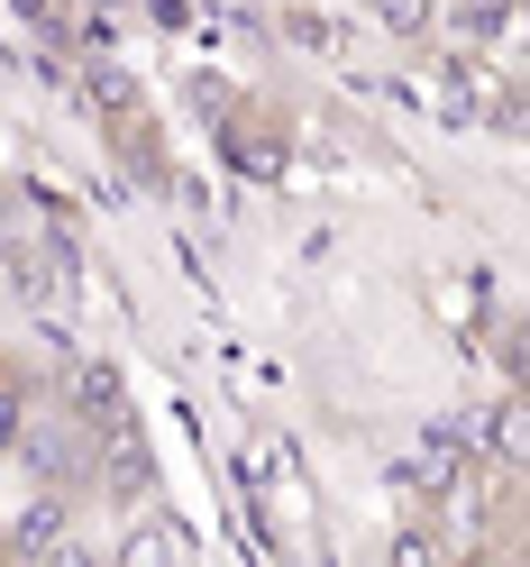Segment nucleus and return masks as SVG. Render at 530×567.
<instances>
[{"label":"nucleus","mask_w":530,"mask_h":567,"mask_svg":"<svg viewBox=\"0 0 530 567\" xmlns=\"http://www.w3.org/2000/svg\"><path fill=\"white\" fill-rule=\"evenodd\" d=\"M83 522V494H55V485H28V504L0 522L10 530V549H46V540H64V530Z\"/></svg>","instance_id":"3"},{"label":"nucleus","mask_w":530,"mask_h":567,"mask_svg":"<svg viewBox=\"0 0 530 567\" xmlns=\"http://www.w3.org/2000/svg\"><path fill=\"white\" fill-rule=\"evenodd\" d=\"M111 567H193V530L147 504V513H128V530L111 540Z\"/></svg>","instance_id":"2"},{"label":"nucleus","mask_w":530,"mask_h":567,"mask_svg":"<svg viewBox=\"0 0 530 567\" xmlns=\"http://www.w3.org/2000/svg\"><path fill=\"white\" fill-rule=\"evenodd\" d=\"M375 19L394 28V38H420V28H430V0H375Z\"/></svg>","instance_id":"6"},{"label":"nucleus","mask_w":530,"mask_h":567,"mask_svg":"<svg viewBox=\"0 0 530 567\" xmlns=\"http://www.w3.org/2000/svg\"><path fill=\"white\" fill-rule=\"evenodd\" d=\"M384 567H448V530H439V522H412V530H394Z\"/></svg>","instance_id":"4"},{"label":"nucleus","mask_w":530,"mask_h":567,"mask_svg":"<svg viewBox=\"0 0 530 567\" xmlns=\"http://www.w3.org/2000/svg\"><path fill=\"white\" fill-rule=\"evenodd\" d=\"M38 558H46V567H111V549H101V540H92V530H83V522H74V530H64V540H46Z\"/></svg>","instance_id":"5"},{"label":"nucleus","mask_w":530,"mask_h":567,"mask_svg":"<svg viewBox=\"0 0 530 567\" xmlns=\"http://www.w3.org/2000/svg\"><path fill=\"white\" fill-rule=\"evenodd\" d=\"M10 457L28 467V485H55V494H92V431L64 412H19Z\"/></svg>","instance_id":"1"}]
</instances>
